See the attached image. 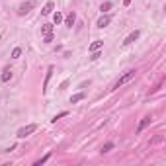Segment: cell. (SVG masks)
Returning <instances> with one entry per match:
<instances>
[{"label":"cell","instance_id":"6da1fadb","mask_svg":"<svg viewBox=\"0 0 166 166\" xmlns=\"http://www.w3.org/2000/svg\"><path fill=\"white\" fill-rule=\"evenodd\" d=\"M35 131H37V125H35V123H29V125H25V127H22V129H18L16 137H18V139H25V137H29L31 133H35Z\"/></svg>","mask_w":166,"mask_h":166},{"label":"cell","instance_id":"7a4b0ae2","mask_svg":"<svg viewBox=\"0 0 166 166\" xmlns=\"http://www.w3.org/2000/svg\"><path fill=\"white\" fill-rule=\"evenodd\" d=\"M33 6H35V4L31 2V0H28V2H22V4L18 6V16H25V14H28Z\"/></svg>","mask_w":166,"mask_h":166},{"label":"cell","instance_id":"3957f363","mask_svg":"<svg viewBox=\"0 0 166 166\" xmlns=\"http://www.w3.org/2000/svg\"><path fill=\"white\" fill-rule=\"evenodd\" d=\"M135 71H129V72H127L125 74V76H121L119 80H117V82H115V86L114 88H119V86H123V84H125V82H129V80H133V78H135Z\"/></svg>","mask_w":166,"mask_h":166},{"label":"cell","instance_id":"277c9868","mask_svg":"<svg viewBox=\"0 0 166 166\" xmlns=\"http://www.w3.org/2000/svg\"><path fill=\"white\" fill-rule=\"evenodd\" d=\"M53 72H55V67H49V68H47L45 80H43V94L47 92V86H49V80H51V76H53Z\"/></svg>","mask_w":166,"mask_h":166},{"label":"cell","instance_id":"5b68a950","mask_svg":"<svg viewBox=\"0 0 166 166\" xmlns=\"http://www.w3.org/2000/svg\"><path fill=\"white\" fill-rule=\"evenodd\" d=\"M139 35H141V31H139V29H135V31H133V33H129V35L125 37V41H123V45H131L133 41H137V39H139Z\"/></svg>","mask_w":166,"mask_h":166},{"label":"cell","instance_id":"8992f818","mask_svg":"<svg viewBox=\"0 0 166 166\" xmlns=\"http://www.w3.org/2000/svg\"><path fill=\"white\" fill-rule=\"evenodd\" d=\"M63 22H65V25H67V28H72V25H74V22H76V14H74V12H71V14H68L65 20H63Z\"/></svg>","mask_w":166,"mask_h":166},{"label":"cell","instance_id":"52a82bcc","mask_svg":"<svg viewBox=\"0 0 166 166\" xmlns=\"http://www.w3.org/2000/svg\"><path fill=\"white\" fill-rule=\"evenodd\" d=\"M151 121H152V117H151V115L143 117V121L139 123V127H137V133H141V131H143V129H145V127H147V125H151Z\"/></svg>","mask_w":166,"mask_h":166},{"label":"cell","instance_id":"ba28073f","mask_svg":"<svg viewBox=\"0 0 166 166\" xmlns=\"http://www.w3.org/2000/svg\"><path fill=\"white\" fill-rule=\"evenodd\" d=\"M10 78H12V68L6 67V68L2 71V74H0V80H2V82H8Z\"/></svg>","mask_w":166,"mask_h":166},{"label":"cell","instance_id":"9c48e42d","mask_svg":"<svg viewBox=\"0 0 166 166\" xmlns=\"http://www.w3.org/2000/svg\"><path fill=\"white\" fill-rule=\"evenodd\" d=\"M110 22H111V18H110V16H102V18L98 20V24H96V25H98V28H108V25H110Z\"/></svg>","mask_w":166,"mask_h":166},{"label":"cell","instance_id":"30bf717a","mask_svg":"<svg viewBox=\"0 0 166 166\" xmlns=\"http://www.w3.org/2000/svg\"><path fill=\"white\" fill-rule=\"evenodd\" d=\"M53 8H55V4H53V2H47L45 6H43V10H41V14H43V16H49V14H53Z\"/></svg>","mask_w":166,"mask_h":166},{"label":"cell","instance_id":"8fae6325","mask_svg":"<svg viewBox=\"0 0 166 166\" xmlns=\"http://www.w3.org/2000/svg\"><path fill=\"white\" fill-rule=\"evenodd\" d=\"M102 47H104V41H100V39H98V41H94V43L88 47V51H90V53H92V51H100Z\"/></svg>","mask_w":166,"mask_h":166},{"label":"cell","instance_id":"7c38bea8","mask_svg":"<svg viewBox=\"0 0 166 166\" xmlns=\"http://www.w3.org/2000/svg\"><path fill=\"white\" fill-rule=\"evenodd\" d=\"M41 33H43V35L53 33V24H43V25H41Z\"/></svg>","mask_w":166,"mask_h":166},{"label":"cell","instance_id":"4fadbf2b","mask_svg":"<svg viewBox=\"0 0 166 166\" xmlns=\"http://www.w3.org/2000/svg\"><path fill=\"white\" fill-rule=\"evenodd\" d=\"M63 20H65V18H63V14H61V12H55V14H53V24H55V25H59V24L63 22Z\"/></svg>","mask_w":166,"mask_h":166},{"label":"cell","instance_id":"5bb4252c","mask_svg":"<svg viewBox=\"0 0 166 166\" xmlns=\"http://www.w3.org/2000/svg\"><path fill=\"white\" fill-rule=\"evenodd\" d=\"M84 98H86V94H84V92H80V94H74L72 98H71V104H76V102L84 100Z\"/></svg>","mask_w":166,"mask_h":166},{"label":"cell","instance_id":"9a60e30c","mask_svg":"<svg viewBox=\"0 0 166 166\" xmlns=\"http://www.w3.org/2000/svg\"><path fill=\"white\" fill-rule=\"evenodd\" d=\"M111 149H114V143H106L104 147H102V152H110Z\"/></svg>","mask_w":166,"mask_h":166},{"label":"cell","instance_id":"2e32d148","mask_svg":"<svg viewBox=\"0 0 166 166\" xmlns=\"http://www.w3.org/2000/svg\"><path fill=\"white\" fill-rule=\"evenodd\" d=\"M100 10H102V12H108V10H111V2H104V4L100 6Z\"/></svg>","mask_w":166,"mask_h":166},{"label":"cell","instance_id":"e0dca14e","mask_svg":"<svg viewBox=\"0 0 166 166\" xmlns=\"http://www.w3.org/2000/svg\"><path fill=\"white\" fill-rule=\"evenodd\" d=\"M49 156H51V154H45L43 158H39V160H37V162H35V166H41V164H45L47 160H49Z\"/></svg>","mask_w":166,"mask_h":166},{"label":"cell","instance_id":"ac0fdd59","mask_svg":"<svg viewBox=\"0 0 166 166\" xmlns=\"http://www.w3.org/2000/svg\"><path fill=\"white\" fill-rule=\"evenodd\" d=\"M20 55H22V49H20V47H16V49L12 51V59H20Z\"/></svg>","mask_w":166,"mask_h":166},{"label":"cell","instance_id":"d6986e66","mask_svg":"<svg viewBox=\"0 0 166 166\" xmlns=\"http://www.w3.org/2000/svg\"><path fill=\"white\" fill-rule=\"evenodd\" d=\"M68 115V111H61V114H57L55 117H53V121H57V119H61V117H67Z\"/></svg>","mask_w":166,"mask_h":166},{"label":"cell","instance_id":"ffe728a7","mask_svg":"<svg viewBox=\"0 0 166 166\" xmlns=\"http://www.w3.org/2000/svg\"><path fill=\"white\" fill-rule=\"evenodd\" d=\"M43 41H45V43H51V41H53V33H47L43 37Z\"/></svg>","mask_w":166,"mask_h":166},{"label":"cell","instance_id":"44dd1931","mask_svg":"<svg viewBox=\"0 0 166 166\" xmlns=\"http://www.w3.org/2000/svg\"><path fill=\"white\" fill-rule=\"evenodd\" d=\"M67 86H68V80H65V82H63V84H61V86H59V88H61V90H65Z\"/></svg>","mask_w":166,"mask_h":166}]
</instances>
